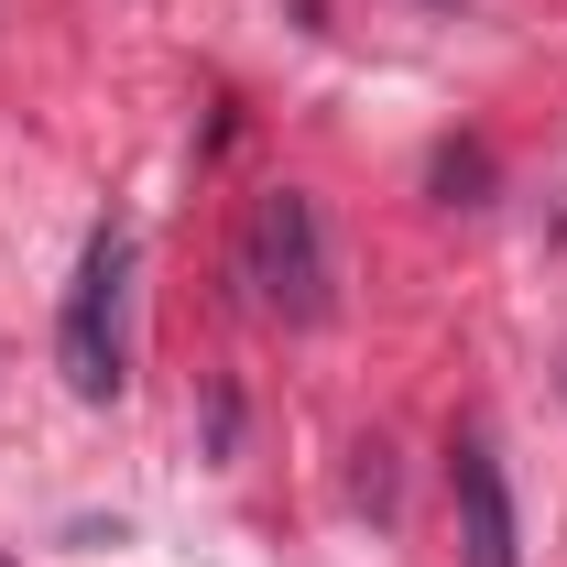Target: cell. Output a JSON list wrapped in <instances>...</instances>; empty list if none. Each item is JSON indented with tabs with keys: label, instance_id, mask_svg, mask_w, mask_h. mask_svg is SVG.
I'll return each instance as SVG.
<instances>
[{
	"label": "cell",
	"instance_id": "6da1fadb",
	"mask_svg": "<svg viewBox=\"0 0 567 567\" xmlns=\"http://www.w3.org/2000/svg\"><path fill=\"white\" fill-rule=\"evenodd\" d=\"M121 360H132V229H87L66 284V317H55V371H66L76 404H121Z\"/></svg>",
	"mask_w": 567,
	"mask_h": 567
},
{
	"label": "cell",
	"instance_id": "277c9868",
	"mask_svg": "<svg viewBox=\"0 0 567 567\" xmlns=\"http://www.w3.org/2000/svg\"><path fill=\"white\" fill-rule=\"evenodd\" d=\"M0 567H11V557H0Z\"/></svg>",
	"mask_w": 567,
	"mask_h": 567
},
{
	"label": "cell",
	"instance_id": "7a4b0ae2",
	"mask_svg": "<svg viewBox=\"0 0 567 567\" xmlns=\"http://www.w3.org/2000/svg\"><path fill=\"white\" fill-rule=\"evenodd\" d=\"M240 284H251V306L284 317V328H317V317H328L317 197H295V186H262V197H251V218H240Z\"/></svg>",
	"mask_w": 567,
	"mask_h": 567
},
{
	"label": "cell",
	"instance_id": "3957f363",
	"mask_svg": "<svg viewBox=\"0 0 567 567\" xmlns=\"http://www.w3.org/2000/svg\"><path fill=\"white\" fill-rule=\"evenodd\" d=\"M447 481H458V535H470V567H513V492H502L492 436H458V447H447Z\"/></svg>",
	"mask_w": 567,
	"mask_h": 567
}]
</instances>
